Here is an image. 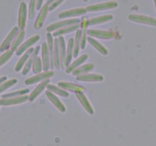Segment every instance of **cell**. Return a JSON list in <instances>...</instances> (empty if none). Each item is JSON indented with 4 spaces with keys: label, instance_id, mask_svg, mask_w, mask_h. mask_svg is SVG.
Wrapping results in <instances>:
<instances>
[{
    "label": "cell",
    "instance_id": "42",
    "mask_svg": "<svg viewBox=\"0 0 156 146\" xmlns=\"http://www.w3.org/2000/svg\"><path fill=\"white\" fill-rule=\"evenodd\" d=\"M154 4H155V9H156V0H154Z\"/></svg>",
    "mask_w": 156,
    "mask_h": 146
},
{
    "label": "cell",
    "instance_id": "16",
    "mask_svg": "<svg viewBox=\"0 0 156 146\" xmlns=\"http://www.w3.org/2000/svg\"><path fill=\"white\" fill-rule=\"evenodd\" d=\"M50 83V79H47V80L43 81V82H40L39 85L36 87V88L34 89V91L30 93V95L28 96V100L30 101H34L35 99L37 98L38 96L44 91L46 88H47V85Z\"/></svg>",
    "mask_w": 156,
    "mask_h": 146
},
{
    "label": "cell",
    "instance_id": "12",
    "mask_svg": "<svg viewBox=\"0 0 156 146\" xmlns=\"http://www.w3.org/2000/svg\"><path fill=\"white\" fill-rule=\"evenodd\" d=\"M49 12V5L46 3L45 5L42 6L41 9H40V12L37 15L36 21L34 23V28L40 29L44 24V21H45L46 18H47V15Z\"/></svg>",
    "mask_w": 156,
    "mask_h": 146
},
{
    "label": "cell",
    "instance_id": "9",
    "mask_svg": "<svg viewBox=\"0 0 156 146\" xmlns=\"http://www.w3.org/2000/svg\"><path fill=\"white\" fill-rule=\"evenodd\" d=\"M39 40V35H34V36H31V37L29 38L28 40H27L25 42L23 43L22 44H21V46L16 50L15 53H16L17 56H21V55H22L24 52H26L28 49H30V47H31L35 43L37 42Z\"/></svg>",
    "mask_w": 156,
    "mask_h": 146
},
{
    "label": "cell",
    "instance_id": "37",
    "mask_svg": "<svg viewBox=\"0 0 156 146\" xmlns=\"http://www.w3.org/2000/svg\"><path fill=\"white\" fill-rule=\"evenodd\" d=\"M36 2L37 0H30L29 2L28 11H27V15L30 19L34 18L35 15V9H36Z\"/></svg>",
    "mask_w": 156,
    "mask_h": 146
},
{
    "label": "cell",
    "instance_id": "6",
    "mask_svg": "<svg viewBox=\"0 0 156 146\" xmlns=\"http://www.w3.org/2000/svg\"><path fill=\"white\" fill-rule=\"evenodd\" d=\"M88 34L91 37L99 38V39L104 40H110L112 39L115 36L114 32L110 31V30H94V29H91L88 30Z\"/></svg>",
    "mask_w": 156,
    "mask_h": 146
},
{
    "label": "cell",
    "instance_id": "14",
    "mask_svg": "<svg viewBox=\"0 0 156 146\" xmlns=\"http://www.w3.org/2000/svg\"><path fill=\"white\" fill-rule=\"evenodd\" d=\"M45 94L46 96L47 97V98L52 102V103H53V105H54L60 112L64 113L66 111V107L65 105L62 103V102L59 100V97H58L57 96L55 95L53 93H52L51 91H47L45 92Z\"/></svg>",
    "mask_w": 156,
    "mask_h": 146
},
{
    "label": "cell",
    "instance_id": "24",
    "mask_svg": "<svg viewBox=\"0 0 156 146\" xmlns=\"http://www.w3.org/2000/svg\"><path fill=\"white\" fill-rule=\"evenodd\" d=\"M114 18V16L112 15H105L102 16L97 17V18H93L88 20V26L90 25H97V24H102V23H106L108 21H111Z\"/></svg>",
    "mask_w": 156,
    "mask_h": 146
},
{
    "label": "cell",
    "instance_id": "10",
    "mask_svg": "<svg viewBox=\"0 0 156 146\" xmlns=\"http://www.w3.org/2000/svg\"><path fill=\"white\" fill-rule=\"evenodd\" d=\"M86 8H78V9H70V10L64 11V12H60L58 15V17L59 18H72V17H77L82 16L87 13Z\"/></svg>",
    "mask_w": 156,
    "mask_h": 146
},
{
    "label": "cell",
    "instance_id": "15",
    "mask_svg": "<svg viewBox=\"0 0 156 146\" xmlns=\"http://www.w3.org/2000/svg\"><path fill=\"white\" fill-rule=\"evenodd\" d=\"M76 97H77L78 100H79V101L80 102L81 104H82V106L85 108V110H86L89 114L93 115V114H94V109H93L91 103H90L89 100H88L86 96L84 94V93L83 92L76 93Z\"/></svg>",
    "mask_w": 156,
    "mask_h": 146
},
{
    "label": "cell",
    "instance_id": "43",
    "mask_svg": "<svg viewBox=\"0 0 156 146\" xmlns=\"http://www.w3.org/2000/svg\"><path fill=\"white\" fill-rule=\"evenodd\" d=\"M84 2H88V0H83Z\"/></svg>",
    "mask_w": 156,
    "mask_h": 146
},
{
    "label": "cell",
    "instance_id": "20",
    "mask_svg": "<svg viewBox=\"0 0 156 146\" xmlns=\"http://www.w3.org/2000/svg\"><path fill=\"white\" fill-rule=\"evenodd\" d=\"M40 48H41L40 47H37L36 48L34 49L33 53H31V55L30 56L29 59H27V61L26 62L25 65H24V67H23L22 75H27L29 73L30 68H32V64H33L34 59V58L36 57V56H37V54L39 53L40 50H41Z\"/></svg>",
    "mask_w": 156,
    "mask_h": 146
},
{
    "label": "cell",
    "instance_id": "5",
    "mask_svg": "<svg viewBox=\"0 0 156 146\" xmlns=\"http://www.w3.org/2000/svg\"><path fill=\"white\" fill-rule=\"evenodd\" d=\"M27 16V7L24 2L20 4L19 10H18V28L20 30H24L26 27Z\"/></svg>",
    "mask_w": 156,
    "mask_h": 146
},
{
    "label": "cell",
    "instance_id": "39",
    "mask_svg": "<svg viewBox=\"0 0 156 146\" xmlns=\"http://www.w3.org/2000/svg\"><path fill=\"white\" fill-rule=\"evenodd\" d=\"M43 3H44V0H37L36 2V9L40 10L42 8Z\"/></svg>",
    "mask_w": 156,
    "mask_h": 146
},
{
    "label": "cell",
    "instance_id": "1",
    "mask_svg": "<svg viewBox=\"0 0 156 146\" xmlns=\"http://www.w3.org/2000/svg\"><path fill=\"white\" fill-rule=\"evenodd\" d=\"M118 7V3L115 1L107 2L104 3H99V4L91 5H88L86 8L87 12H100V11L109 10V9H114Z\"/></svg>",
    "mask_w": 156,
    "mask_h": 146
},
{
    "label": "cell",
    "instance_id": "18",
    "mask_svg": "<svg viewBox=\"0 0 156 146\" xmlns=\"http://www.w3.org/2000/svg\"><path fill=\"white\" fill-rule=\"evenodd\" d=\"M76 79L80 82H98L104 80V77L98 74H84L76 76Z\"/></svg>",
    "mask_w": 156,
    "mask_h": 146
},
{
    "label": "cell",
    "instance_id": "30",
    "mask_svg": "<svg viewBox=\"0 0 156 146\" xmlns=\"http://www.w3.org/2000/svg\"><path fill=\"white\" fill-rule=\"evenodd\" d=\"M73 49H74V39L70 38L66 48V68L71 63L73 57Z\"/></svg>",
    "mask_w": 156,
    "mask_h": 146
},
{
    "label": "cell",
    "instance_id": "2",
    "mask_svg": "<svg viewBox=\"0 0 156 146\" xmlns=\"http://www.w3.org/2000/svg\"><path fill=\"white\" fill-rule=\"evenodd\" d=\"M129 20L133 22L139 23V24H146L156 27V19L152 17L146 16V15H136V14H131L129 15Z\"/></svg>",
    "mask_w": 156,
    "mask_h": 146
},
{
    "label": "cell",
    "instance_id": "40",
    "mask_svg": "<svg viewBox=\"0 0 156 146\" xmlns=\"http://www.w3.org/2000/svg\"><path fill=\"white\" fill-rule=\"evenodd\" d=\"M6 79H7V77H6V76H2V77L0 78V84H2V82H4L5 81H6Z\"/></svg>",
    "mask_w": 156,
    "mask_h": 146
},
{
    "label": "cell",
    "instance_id": "8",
    "mask_svg": "<svg viewBox=\"0 0 156 146\" xmlns=\"http://www.w3.org/2000/svg\"><path fill=\"white\" fill-rule=\"evenodd\" d=\"M19 30H20L19 28H18V27H15L12 28V30H11L10 33L8 34V36H6L5 39L4 41L2 42V43L0 46V52H5L6 50L10 49L11 44H12V41L15 39V36H16V35L18 34Z\"/></svg>",
    "mask_w": 156,
    "mask_h": 146
},
{
    "label": "cell",
    "instance_id": "22",
    "mask_svg": "<svg viewBox=\"0 0 156 146\" xmlns=\"http://www.w3.org/2000/svg\"><path fill=\"white\" fill-rule=\"evenodd\" d=\"M34 49V48H31V47H30V48L28 49L27 51L24 52L23 56L20 58L19 61H18V63L16 64V66H15V71H20L21 69H22L24 65H25L26 62L27 61V59H29V57H30V56L31 55V53H33Z\"/></svg>",
    "mask_w": 156,
    "mask_h": 146
},
{
    "label": "cell",
    "instance_id": "34",
    "mask_svg": "<svg viewBox=\"0 0 156 146\" xmlns=\"http://www.w3.org/2000/svg\"><path fill=\"white\" fill-rule=\"evenodd\" d=\"M29 89L26 88V89H21L18 90V91H13V92H10L8 93V94H3L2 95V98H9V97H19V96H22V95H25L26 94L29 92Z\"/></svg>",
    "mask_w": 156,
    "mask_h": 146
},
{
    "label": "cell",
    "instance_id": "11",
    "mask_svg": "<svg viewBox=\"0 0 156 146\" xmlns=\"http://www.w3.org/2000/svg\"><path fill=\"white\" fill-rule=\"evenodd\" d=\"M41 56H42L43 70L44 71H49L50 68V57L47 43H43L41 47Z\"/></svg>",
    "mask_w": 156,
    "mask_h": 146
},
{
    "label": "cell",
    "instance_id": "44",
    "mask_svg": "<svg viewBox=\"0 0 156 146\" xmlns=\"http://www.w3.org/2000/svg\"><path fill=\"white\" fill-rule=\"evenodd\" d=\"M0 106H1V105H0Z\"/></svg>",
    "mask_w": 156,
    "mask_h": 146
},
{
    "label": "cell",
    "instance_id": "29",
    "mask_svg": "<svg viewBox=\"0 0 156 146\" xmlns=\"http://www.w3.org/2000/svg\"><path fill=\"white\" fill-rule=\"evenodd\" d=\"M79 24H73V25L67 26V27H62V28L56 30V31L53 32V33L52 35H53V36H62L63 34H66V33H71V32L75 31V30H77L79 29Z\"/></svg>",
    "mask_w": 156,
    "mask_h": 146
},
{
    "label": "cell",
    "instance_id": "36",
    "mask_svg": "<svg viewBox=\"0 0 156 146\" xmlns=\"http://www.w3.org/2000/svg\"><path fill=\"white\" fill-rule=\"evenodd\" d=\"M14 51L12 50H11V49L6 50V51L0 56V67H1L2 65H4V64H5L6 62L12 57Z\"/></svg>",
    "mask_w": 156,
    "mask_h": 146
},
{
    "label": "cell",
    "instance_id": "35",
    "mask_svg": "<svg viewBox=\"0 0 156 146\" xmlns=\"http://www.w3.org/2000/svg\"><path fill=\"white\" fill-rule=\"evenodd\" d=\"M17 82H18V80L15 78H12L10 79V80L5 81L4 82L0 84V93L4 92L5 91H6V90H8L9 88H10L11 87L14 86Z\"/></svg>",
    "mask_w": 156,
    "mask_h": 146
},
{
    "label": "cell",
    "instance_id": "26",
    "mask_svg": "<svg viewBox=\"0 0 156 146\" xmlns=\"http://www.w3.org/2000/svg\"><path fill=\"white\" fill-rule=\"evenodd\" d=\"M53 63H54V68H57V69H59L61 67L60 56H59L57 38L54 39V44H53Z\"/></svg>",
    "mask_w": 156,
    "mask_h": 146
},
{
    "label": "cell",
    "instance_id": "32",
    "mask_svg": "<svg viewBox=\"0 0 156 146\" xmlns=\"http://www.w3.org/2000/svg\"><path fill=\"white\" fill-rule=\"evenodd\" d=\"M48 91H51L53 94H56L57 95L61 96L62 97H68L69 96V94L67 92L66 90L62 89V88H59V87L56 86L54 85H50V84H48L47 86Z\"/></svg>",
    "mask_w": 156,
    "mask_h": 146
},
{
    "label": "cell",
    "instance_id": "27",
    "mask_svg": "<svg viewBox=\"0 0 156 146\" xmlns=\"http://www.w3.org/2000/svg\"><path fill=\"white\" fill-rule=\"evenodd\" d=\"M94 68V65L93 63H88L85 64L84 65H81L79 68H77L76 69H75L73 71V75H84L87 74L88 72H90L91 71H92Z\"/></svg>",
    "mask_w": 156,
    "mask_h": 146
},
{
    "label": "cell",
    "instance_id": "38",
    "mask_svg": "<svg viewBox=\"0 0 156 146\" xmlns=\"http://www.w3.org/2000/svg\"><path fill=\"white\" fill-rule=\"evenodd\" d=\"M65 0H55L53 1L51 4L49 5V11H53L54 9H56L58 6L60 5Z\"/></svg>",
    "mask_w": 156,
    "mask_h": 146
},
{
    "label": "cell",
    "instance_id": "21",
    "mask_svg": "<svg viewBox=\"0 0 156 146\" xmlns=\"http://www.w3.org/2000/svg\"><path fill=\"white\" fill-rule=\"evenodd\" d=\"M88 19L86 17H84L81 23V32H82V36H81V49H85L86 46L87 41V34H88Z\"/></svg>",
    "mask_w": 156,
    "mask_h": 146
},
{
    "label": "cell",
    "instance_id": "31",
    "mask_svg": "<svg viewBox=\"0 0 156 146\" xmlns=\"http://www.w3.org/2000/svg\"><path fill=\"white\" fill-rule=\"evenodd\" d=\"M81 36H82V32L78 29L76 33V37L74 40V49H73V56L77 57L80 52L81 49Z\"/></svg>",
    "mask_w": 156,
    "mask_h": 146
},
{
    "label": "cell",
    "instance_id": "28",
    "mask_svg": "<svg viewBox=\"0 0 156 146\" xmlns=\"http://www.w3.org/2000/svg\"><path fill=\"white\" fill-rule=\"evenodd\" d=\"M24 35H25V32L24 30H19L18 33V34L16 35V36L15 37V39L12 41V44H11L10 49L13 50L14 52L16 51L17 49L21 46V43L24 40Z\"/></svg>",
    "mask_w": 156,
    "mask_h": 146
},
{
    "label": "cell",
    "instance_id": "41",
    "mask_svg": "<svg viewBox=\"0 0 156 146\" xmlns=\"http://www.w3.org/2000/svg\"><path fill=\"white\" fill-rule=\"evenodd\" d=\"M53 1H55V0H47V4L48 5H50L51 4V3L53 2Z\"/></svg>",
    "mask_w": 156,
    "mask_h": 146
},
{
    "label": "cell",
    "instance_id": "17",
    "mask_svg": "<svg viewBox=\"0 0 156 146\" xmlns=\"http://www.w3.org/2000/svg\"><path fill=\"white\" fill-rule=\"evenodd\" d=\"M59 88H62V89L66 90V91H73V92L78 93V92H83L85 91L84 87L81 86V85H76L74 83H70V82H59L58 83Z\"/></svg>",
    "mask_w": 156,
    "mask_h": 146
},
{
    "label": "cell",
    "instance_id": "13",
    "mask_svg": "<svg viewBox=\"0 0 156 146\" xmlns=\"http://www.w3.org/2000/svg\"><path fill=\"white\" fill-rule=\"evenodd\" d=\"M58 45H59V56L62 68H66V47L65 39L63 36H59L57 37Z\"/></svg>",
    "mask_w": 156,
    "mask_h": 146
},
{
    "label": "cell",
    "instance_id": "4",
    "mask_svg": "<svg viewBox=\"0 0 156 146\" xmlns=\"http://www.w3.org/2000/svg\"><path fill=\"white\" fill-rule=\"evenodd\" d=\"M54 75V72L53 71H46L44 72L38 73V74L35 75L34 76L28 78L25 80L24 83L27 85H31L34 84L38 83V82H41L43 81L47 80V79L50 78Z\"/></svg>",
    "mask_w": 156,
    "mask_h": 146
},
{
    "label": "cell",
    "instance_id": "7",
    "mask_svg": "<svg viewBox=\"0 0 156 146\" xmlns=\"http://www.w3.org/2000/svg\"><path fill=\"white\" fill-rule=\"evenodd\" d=\"M28 100V96L22 95L19 97H9V98H2L0 100V105L1 106H13V105L21 104Z\"/></svg>",
    "mask_w": 156,
    "mask_h": 146
},
{
    "label": "cell",
    "instance_id": "25",
    "mask_svg": "<svg viewBox=\"0 0 156 146\" xmlns=\"http://www.w3.org/2000/svg\"><path fill=\"white\" fill-rule=\"evenodd\" d=\"M47 47H48L49 53H50V68L53 69L54 68V63H53V44H54V40L51 33L47 32Z\"/></svg>",
    "mask_w": 156,
    "mask_h": 146
},
{
    "label": "cell",
    "instance_id": "3",
    "mask_svg": "<svg viewBox=\"0 0 156 146\" xmlns=\"http://www.w3.org/2000/svg\"><path fill=\"white\" fill-rule=\"evenodd\" d=\"M80 22L81 21L79 19H78V18H72V19L64 20V21H59V22H56L54 24H50V26H48L47 27V31L51 33V32L56 31V30H59V29L67 27V26L73 25V24H79Z\"/></svg>",
    "mask_w": 156,
    "mask_h": 146
},
{
    "label": "cell",
    "instance_id": "33",
    "mask_svg": "<svg viewBox=\"0 0 156 146\" xmlns=\"http://www.w3.org/2000/svg\"><path fill=\"white\" fill-rule=\"evenodd\" d=\"M32 68H33V71L35 74H38L41 73L43 71V63L42 59L39 56H36L33 61V64H32Z\"/></svg>",
    "mask_w": 156,
    "mask_h": 146
},
{
    "label": "cell",
    "instance_id": "19",
    "mask_svg": "<svg viewBox=\"0 0 156 146\" xmlns=\"http://www.w3.org/2000/svg\"><path fill=\"white\" fill-rule=\"evenodd\" d=\"M88 54H83L81 56H79L77 59H76V60L73 61V62H71V63L66 68V73H68V74L72 73L75 69H76V68H79V66H81V65L88 59Z\"/></svg>",
    "mask_w": 156,
    "mask_h": 146
},
{
    "label": "cell",
    "instance_id": "23",
    "mask_svg": "<svg viewBox=\"0 0 156 146\" xmlns=\"http://www.w3.org/2000/svg\"><path fill=\"white\" fill-rule=\"evenodd\" d=\"M87 40L88 41L90 44L94 47V49L98 50L100 53H101L104 56H106L108 54V50H107L106 47L104 45H102L100 42H98V40H96L95 39H94L91 36H87Z\"/></svg>",
    "mask_w": 156,
    "mask_h": 146
}]
</instances>
